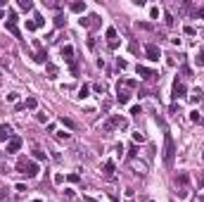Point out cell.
Here are the masks:
<instances>
[{
  "instance_id": "cell-1",
  "label": "cell",
  "mask_w": 204,
  "mask_h": 202,
  "mask_svg": "<svg viewBox=\"0 0 204 202\" xmlns=\"http://www.w3.org/2000/svg\"><path fill=\"white\" fill-rule=\"evenodd\" d=\"M173 155H176V147H173V138L166 133V136H164V162H166L169 166L173 164Z\"/></svg>"
},
{
  "instance_id": "cell-2",
  "label": "cell",
  "mask_w": 204,
  "mask_h": 202,
  "mask_svg": "<svg viewBox=\"0 0 204 202\" xmlns=\"http://www.w3.org/2000/svg\"><path fill=\"white\" fill-rule=\"evenodd\" d=\"M19 147H21V138H10V140H7V150H5V152H17Z\"/></svg>"
},
{
  "instance_id": "cell-3",
  "label": "cell",
  "mask_w": 204,
  "mask_h": 202,
  "mask_svg": "<svg viewBox=\"0 0 204 202\" xmlns=\"http://www.w3.org/2000/svg\"><path fill=\"white\" fill-rule=\"evenodd\" d=\"M7 29L14 33V36H19V29H17V17L14 14H10V19H7Z\"/></svg>"
},
{
  "instance_id": "cell-4",
  "label": "cell",
  "mask_w": 204,
  "mask_h": 202,
  "mask_svg": "<svg viewBox=\"0 0 204 202\" xmlns=\"http://www.w3.org/2000/svg\"><path fill=\"white\" fill-rule=\"evenodd\" d=\"M12 138V129H10L7 124H2L0 126V140H10Z\"/></svg>"
},
{
  "instance_id": "cell-5",
  "label": "cell",
  "mask_w": 204,
  "mask_h": 202,
  "mask_svg": "<svg viewBox=\"0 0 204 202\" xmlns=\"http://www.w3.org/2000/svg\"><path fill=\"white\" fill-rule=\"evenodd\" d=\"M147 55H150V60H159V48L157 45H147Z\"/></svg>"
},
{
  "instance_id": "cell-6",
  "label": "cell",
  "mask_w": 204,
  "mask_h": 202,
  "mask_svg": "<svg viewBox=\"0 0 204 202\" xmlns=\"http://www.w3.org/2000/svg\"><path fill=\"white\" fill-rule=\"evenodd\" d=\"M138 74H142L145 79H154V76H157L154 72H150V69H145V67H138Z\"/></svg>"
},
{
  "instance_id": "cell-7",
  "label": "cell",
  "mask_w": 204,
  "mask_h": 202,
  "mask_svg": "<svg viewBox=\"0 0 204 202\" xmlns=\"http://www.w3.org/2000/svg\"><path fill=\"white\" fill-rule=\"evenodd\" d=\"M183 93H185V86H183V83H178V81H176V86H173V95H176V98H180V95H183Z\"/></svg>"
},
{
  "instance_id": "cell-8",
  "label": "cell",
  "mask_w": 204,
  "mask_h": 202,
  "mask_svg": "<svg viewBox=\"0 0 204 202\" xmlns=\"http://www.w3.org/2000/svg\"><path fill=\"white\" fill-rule=\"evenodd\" d=\"M116 100L121 102V105H126V102L131 100V95H128V93H126V91H121V88H119V98H116Z\"/></svg>"
},
{
  "instance_id": "cell-9",
  "label": "cell",
  "mask_w": 204,
  "mask_h": 202,
  "mask_svg": "<svg viewBox=\"0 0 204 202\" xmlns=\"http://www.w3.org/2000/svg\"><path fill=\"white\" fill-rule=\"evenodd\" d=\"M135 174H140V176H145V174H147V166H145V164H142V162H140V164H138V162H135Z\"/></svg>"
},
{
  "instance_id": "cell-10",
  "label": "cell",
  "mask_w": 204,
  "mask_h": 202,
  "mask_svg": "<svg viewBox=\"0 0 204 202\" xmlns=\"http://www.w3.org/2000/svg\"><path fill=\"white\" fill-rule=\"evenodd\" d=\"M71 10H74V12H83V10H86V5H83V2H74V5H71Z\"/></svg>"
},
{
  "instance_id": "cell-11",
  "label": "cell",
  "mask_w": 204,
  "mask_h": 202,
  "mask_svg": "<svg viewBox=\"0 0 204 202\" xmlns=\"http://www.w3.org/2000/svg\"><path fill=\"white\" fill-rule=\"evenodd\" d=\"M190 100H192V102H199V100H202V91H195L192 95H190Z\"/></svg>"
},
{
  "instance_id": "cell-12",
  "label": "cell",
  "mask_w": 204,
  "mask_h": 202,
  "mask_svg": "<svg viewBox=\"0 0 204 202\" xmlns=\"http://www.w3.org/2000/svg\"><path fill=\"white\" fill-rule=\"evenodd\" d=\"M48 74H50V79H55V76H57V67H55V64H48Z\"/></svg>"
},
{
  "instance_id": "cell-13",
  "label": "cell",
  "mask_w": 204,
  "mask_h": 202,
  "mask_svg": "<svg viewBox=\"0 0 204 202\" xmlns=\"http://www.w3.org/2000/svg\"><path fill=\"white\" fill-rule=\"evenodd\" d=\"M112 171H114V162H107V164H105V174L109 176Z\"/></svg>"
},
{
  "instance_id": "cell-14",
  "label": "cell",
  "mask_w": 204,
  "mask_h": 202,
  "mask_svg": "<svg viewBox=\"0 0 204 202\" xmlns=\"http://www.w3.org/2000/svg\"><path fill=\"white\" fill-rule=\"evenodd\" d=\"M36 105H38V102H36L33 98H29V100H26V107H29V110H36Z\"/></svg>"
},
{
  "instance_id": "cell-15",
  "label": "cell",
  "mask_w": 204,
  "mask_h": 202,
  "mask_svg": "<svg viewBox=\"0 0 204 202\" xmlns=\"http://www.w3.org/2000/svg\"><path fill=\"white\" fill-rule=\"evenodd\" d=\"M71 52H74V50H71L69 45H67V48H62V55H67V60H71Z\"/></svg>"
},
{
  "instance_id": "cell-16",
  "label": "cell",
  "mask_w": 204,
  "mask_h": 202,
  "mask_svg": "<svg viewBox=\"0 0 204 202\" xmlns=\"http://www.w3.org/2000/svg\"><path fill=\"white\" fill-rule=\"evenodd\" d=\"M19 7H21V10H31V2H29V0H21V2H19Z\"/></svg>"
},
{
  "instance_id": "cell-17",
  "label": "cell",
  "mask_w": 204,
  "mask_h": 202,
  "mask_svg": "<svg viewBox=\"0 0 204 202\" xmlns=\"http://www.w3.org/2000/svg\"><path fill=\"white\" fill-rule=\"evenodd\" d=\"M57 138H60V140H69V133H64V131H60V133H57Z\"/></svg>"
},
{
  "instance_id": "cell-18",
  "label": "cell",
  "mask_w": 204,
  "mask_h": 202,
  "mask_svg": "<svg viewBox=\"0 0 204 202\" xmlns=\"http://www.w3.org/2000/svg\"><path fill=\"white\" fill-rule=\"evenodd\" d=\"M62 124H64V126H69V129H74V126H76V124H74L71 119H62Z\"/></svg>"
},
{
  "instance_id": "cell-19",
  "label": "cell",
  "mask_w": 204,
  "mask_h": 202,
  "mask_svg": "<svg viewBox=\"0 0 204 202\" xmlns=\"http://www.w3.org/2000/svg\"><path fill=\"white\" fill-rule=\"evenodd\" d=\"M0 200H5V190H0Z\"/></svg>"
},
{
  "instance_id": "cell-20",
  "label": "cell",
  "mask_w": 204,
  "mask_h": 202,
  "mask_svg": "<svg viewBox=\"0 0 204 202\" xmlns=\"http://www.w3.org/2000/svg\"><path fill=\"white\" fill-rule=\"evenodd\" d=\"M145 202H152V200H145Z\"/></svg>"
}]
</instances>
